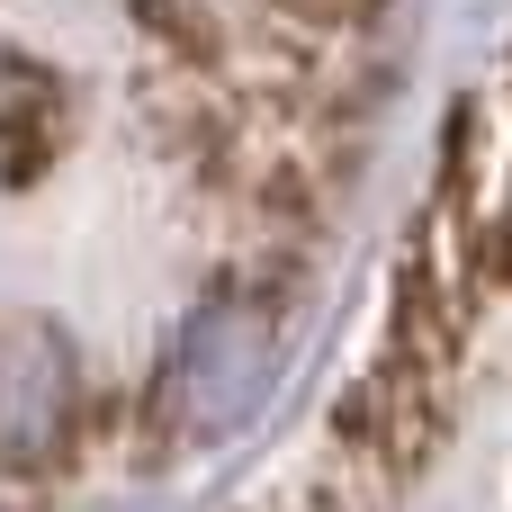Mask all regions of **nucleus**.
Returning a JSON list of instances; mask_svg holds the SVG:
<instances>
[{"mask_svg": "<svg viewBox=\"0 0 512 512\" xmlns=\"http://www.w3.org/2000/svg\"><path fill=\"white\" fill-rule=\"evenodd\" d=\"M270 387H279V297L261 279H225L180 315V333L153 369V414L171 441L216 450L261 423Z\"/></svg>", "mask_w": 512, "mask_h": 512, "instance_id": "obj_1", "label": "nucleus"}, {"mask_svg": "<svg viewBox=\"0 0 512 512\" xmlns=\"http://www.w3.org/2000/svg\"><path fill=\"white\" fill-rule=\"evenodd\" d=\"M63 153V90H54V63L36 54H0V180L9 189H36Z\"/></svg>", "mask_w": 512, "mask_h": 512, "instance_id": "obj_3", "label": "nucleus"}, {"mask_svg": "<svg viewBox=\"0 0 512 512\" xmlns=\"http://www.w3.org/2000/svg\"><path fill=\"white\" fill-rule=\"evenodd\" d=\"M81 423V369L72 342L36 315L0 324V468H54Z\"/></svg>", "mask_w": 512, "mask_h": 512, "instance_id": "obj_2", "label": "nucleus"}]
</instances>
